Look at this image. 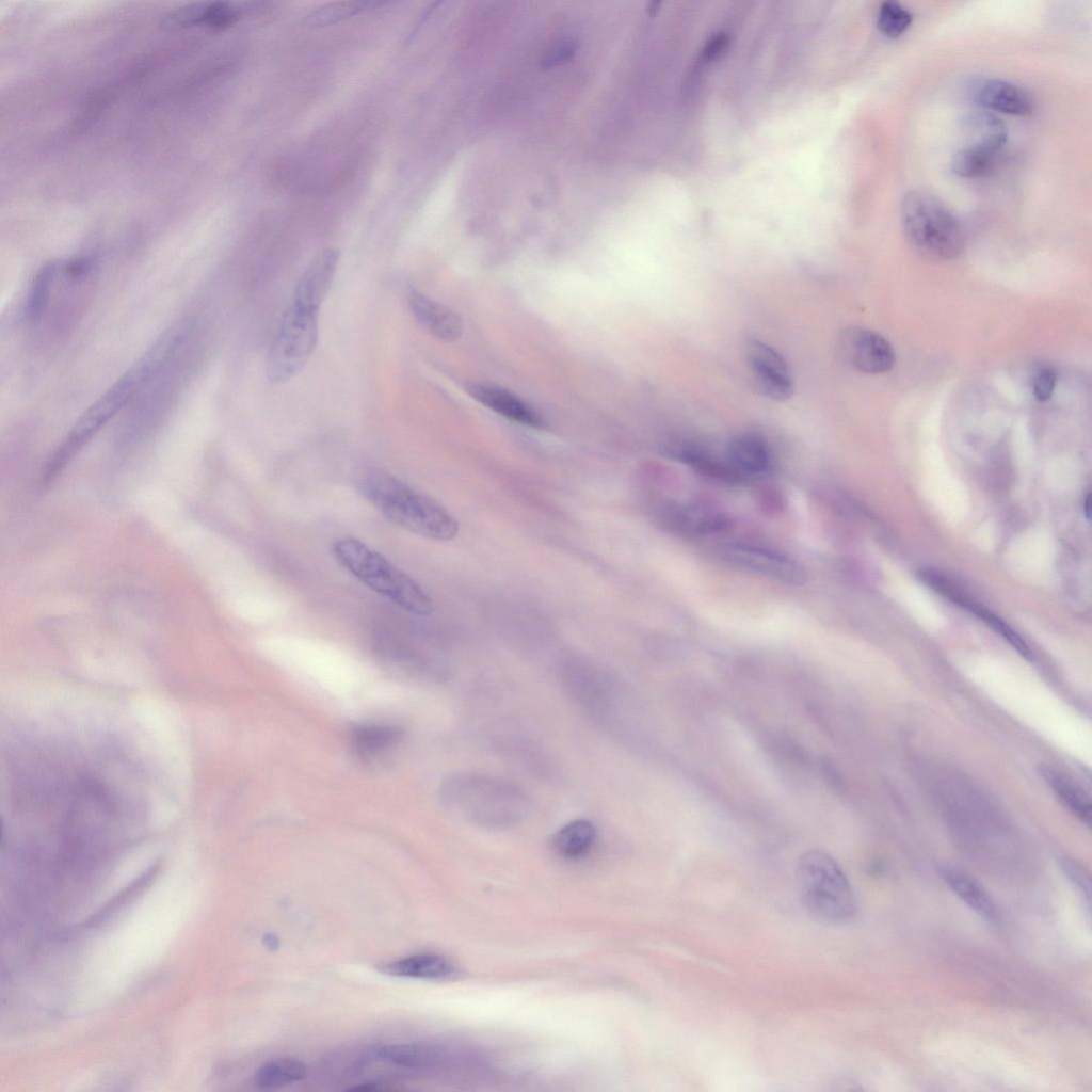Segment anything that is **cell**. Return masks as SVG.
Returning <instances> with one entry per match:
<instances>
[{
	"mask_svg": "<svg viewBox=\"0 0 1092 1092\" xmlns=\"http://www.w3.org/2000/svg\"><path fill=\"white\" fill-rule=\"evenodd\" d=\"M318 342V311L289 307L270 347L267 378L282 384L295 376L306 365Z\"/></svg>",
	"mask_w": 1092,
	"mask_h": 1092,
	"instance_id": "obj_7",
	"label": "cell"
},
{
	"mask_svg": "<svg viewBox=\"0 0 1092 1092\" xmlns=\"http://www.w3.org/2000/svg\"><path fill=\"white\" fill-rule=\"evenodd\" d=\"M184 341L181 328L163 334L77 419L61 445L47 462L42 476L49 483L87 445V443L135 396L150 379L180 350Z\"/></svg>",
	"mask_w": 1092,
	"mask_h": 1092,
	"instance_id": "obj_1",
	"label": "cell"
},
{
	"mask_svg": "<svg viewBox=\"0 0 1092 1092\" xmlns=\"http://www.w3.org/2000/svg\"><path fill=\"white\" fill-rule=\"evenodd\" d=\"M841 349L851 366L868 374L885 373L896 360L892 344L880 334L863 327L845 331Z\"/></svg>",
	"mask_w": 1092,
	"mask_h": 1092,
	"instance_id": "obj_11",
	"label": "cell"
},
{
	"mask_svg": "<svg viewBox=\"0 0 1092 1092\" xmlns=\"http://www.w3.org/2000/svg\"><path fill=\"white\" fill-rule=\"evenodd\" d=\"M338 260L339 252L334 247L318 253L295 286L293 304L303 309L318 311L333 283Z\"/></svg>",
	"mask_w": 1092,
	"mask_h": 1092,
	"instance_id": "obj_14",
	"label": "cell"
},
{
	"mask_svg": "<svg viewBox=\"0 0 1092 1092\" xmlns=\"http://www.w3.org/2000/svg\"><path fill=\"white\" fill-rule=\"evenodd\" d=\"M370 2L341 1L322 5L305 16L304 22L309 27H323L333 25L346 18L356 15L365 10Z\"/></svg>",
	"mask_w": 1092,
	"mask_h": 1092,
	"instance_id": "obj_29",
	"label": "cell"
},
{
	"mask_svg": "<svg viewBox=\"0 0 1092 1092\" xmlns=\"http://www.w3.org/2000/svg\"><path fill=\"white\" fill-rule=\"evenodd\" d=\"M969 98L979 107L1016 116L1033 113L1035 102L1025 89L996 78H975L967 84Z\"/></svg>",
	"mask_w": 1092,
	"mask_h": 1092,
	"instance_id": "obj_12",
	"label": "cell"
},
{
	"mask_svg": "<svg viewBox=\"0 0 1092 1092\" xmlns=\"http://www.w3.org/2000/svg\"><path fill=\"white\" fill-rule=\"evenodd\" d=\"M60 264L57 261H49L34 276L26 305V315L29 321H39L48 308L52 288L59 275Z\"/></svg>",
	"mask_w": 1092,
	"mask_h": 1092,
	"instance_id": "obj_27",
	"label": "cell"
},
{
	"mask_svg": "<svg viewBox=\"0 0 1092 1092\" xmlns=\"http://www.w3.org/2000/svg\"><path fill=\"white\" fill-rule=\"evenodd\" d=\"M725 459L738 481L762 473L770 463L767 443L755 434H742L729 441Z\"/></svg>",
	"mask_w": 1092,
	"mask_h": 1092,
	"instance_id": "obj_19",
	"label": "cell"
},
{
	"mask_svg": "<svg viewBox=\"0 0 1092 1092\" xmlns=\"http://www.w3.org/2000/svg\"><path fill=\"white\" fill-rule=\"evenodd\" d=\"M1090 498H1091L1090 494H1088V496L1086 497L1085 503H1083L1085 504L1083 509H1085V512L1087 514V518L1088 519L1090 517Z\"/></svg>",
	"mask_w": 1092,
	"mask_h": 1092,
	"instance_id": "obj_34",
	"label": "cell"
},
{
	"mask_svg": "<svg viewBox=\"0 0 1092 1092\" xmlns=\"http://www.w3.org/2000/svg\"><path fill=\"white\" fill-rule=\"evenodd\" d=\"M796 878L804 908L819 920L850 919L856 908L852 887L838 863L822 850L800 856Z\"/></svg>",
	"mask_w": 1092,
	"mask_h": 1092,
	"instance_id": "obj_6",
	"label": "cell"
},
{
	"mask_svg": "<svg viewBox=\"0 0 1092 1092\" xmlns=\"http://www.w3.org/2000/svg\"><path fill=\"white\" fill-rule=\"evenodd\" d=\"M1056 373L1049 368H1042L1035 374L1032 383L1034 397L1039 401H1047L1055 389Z\"/></svg>",
	"mask_w": 1092,
	"mask_h": 1092,
	"instance_id": "obj_32",
	"label": "cell"
},
{
	"mask_svg": "<svg viewBox=\"0 0 1092 1092\" xmlns=\"http://www.w3.org/2000/svg\"><path fill=\"white\" fill-rule=\"evenodd\" d=\"M335 560L364 585L418 616L433 612V601L417 581L382 553L355 537L332 545Z\"/></svg>",
	"mask_w": 1092,
	"mask_h": 1092,
	"instance_id": "obj_4",
	"label": "cell"
},
{
	"mask_svg": "<svg viewBox=\"0 0 1092 1092\" xmlns=\"http://www.w3.org/2000/svg\"><path fill=\"white\" fill-rule=\"evenodd\" d=\"M663 527L684 535H706L728 526L727 517L716 508L697 502H669L658 510Z\"/></svg>",
	"mask_w": 1092,
	"mask_h": 1092,
	"instance_id": "obj_13",
	"label": "cell"
},
{
	"mask_svg": "<svg viewBox=\"0 0 1092 1092\" xmlns=\"http://www.w3.org/2000/svg\"><path fill=\"white\" fill-rule=\"evenodd\" d=\"M444 806L459 818L480 828L507 830L529 815L530 801L517 785L488 774L459 772L440 785Z\"/></svg>",
	"mask_w": 1092,
	"mask_h": 1092,
	"instance_id": "obj_2",
	"label": "cell"
},
{
	"mask_svg": "<svg viewBox=\"0 0 1092 1092\" xmlns=\"http://www.w3.org/2000/svg\"><path fill=\"white\" fill-rule=\"evenodd\" d=\"M912 21V14L895 1L883 2L877 14L878 29L889 38L901 36L910 28Z\"/></svg>",
	"mask_w": 1092,
	"mask_h": 1092,
	"instance_id": "obj_30",
	"label": "cell"
},
{
	"mask_svg": "<svg viewBox=\"0 0 1092 1092\" xmlns=\"http://www.w3.org/2000/svg\"><path fill=\"white\" fill-rule=\"evenodd\" d=\"M595 839L594 824L585 819H576L557 831L552 838V848L562 857L577 858L589 852Z\"/></svg>",
	"mask_w": 1092,
	"mask_h": 1092,
	"instance_id": "obj_24",
	"label": "cell"
},
{
	"mask_svg": "<svg viewBox=\"0 0 1092 1092\" xmlns=\"http://www.w3.org/2000/svg\"><path fill=\"white\" fill-rule=\"evenodd\" d=\"M239 17L237 7L225 2L194 3L170 12L162 20L163 27L175 30L194 26L223 29Z\"/></svg>",
	"mask_w": 1092,
	"mask_h": 1092,
	"instance_id": "obj_18",
	"label": "cell"
},
{
	"mask_svg": "<svg viewBox=\"0 0 1092 1092\" xmlns=\"http://www.w3.org/2000/svg\"><path fill=\"white\" fill-rule=\"evenodd\" d=\"M306 1075L305 1064L294 1058H278L262 1064L255 1074L260 1089L272 1090L302 1080Z\"/></svg>",
	"mask_w": 1092,
	"mask_h": 1092,
	"instance_id": "obj_26",
	"label": "cell"
},
{
	"mask_svg": "<svg viewBox=\"0 0 1092 1092\" xmlns=\"http://www.w3.org/2000/svg\"><path fill=\"white\" fill-rule=\"evenodd\" d=\"M938 872L948 888L977 915L989 922L998 920V911L994 901L974 878L950 865L941 866Z\"/></svg>",
	"mask_w": 1092,
	"mask_h": 1092,
	"instance_id": "obj_20",
	"label": "cell"
},
{
	"mask_svg": "<svg viewBox=\"0 0 1092 1092\" xmlns=\"http://www.w3.org/2000/svg\"><path fill=\"white\" fill-rule=\"evenodd\" d=\"M961 128L968 140L967 146L978 148L997 156L1007 143L1008 132L1005 124L994 114L986 111L966 113L961 119Z\"/></svg>",
	"mask_w": 1092,
	"mask_h": 1092,
	"instance_id": "obj_21",
	"label": "cell"
},
{
	"mask_svg": "<svg viewBox=\"0 0 1092 1092\" xmlns=\"http://www.w3.org/2000/svg\"><path fill=\"white\" fill-rule=\"evenodd\" d=\"M719 555L730 565L754 575L789 585H800L805 572L790 557L769 547L749 543H728L721 546Z\"/></svg>",
	"mask_w": 1092,
	"mask_h": 1092,
	"instance_id": "obj_8",
	"label": "cell"
},
{
	"mask_svg": "<svg viewBox=\"0 0 1092 1092\" xmlns=\"http://www.w3.org/2000/svg\"><path fill=\"white\" fill-rule=\"evenodd\" d=\"M1039 774L1059 801L1081 822L1090 825L1092 804L1089 794L1060 771L1042 766Z\"/></svg>",
	"mask_w": 1092,
	"mask_h": 1092,
	"instance_id": "obj_23",
	"label": "cell"
},
{
	"mask_svg": "<svg viewBox=\"0 0 1092 1092\" xmlns=\"http://www.w3.org/2000/svg\"><path fill=\"white\" fill-rule=\"evenodd\" d=\"M378 970L392 977L434 981L455 980L460 977V970L452 962L435 953H417L382 963Z\"/></svg>",
	"mask_w": 1092,
	"mask_h": 1092,
	"instance_id": "obj_17",
	"label": "cell"
},
{
	"mask_svg": "<svg viewBox=\"0 0 1092 1092\" xmlns=\"http://www.w3.org/2000/svg\"><path fill=\"white\" fill-rule=\"evenodd\" d=\"M378 1056L390 1064L410 1069H429L441 1059L437 1048L419 1043L385 1045L379 1049Z\"/></svg>",
	"mask_w": 1092,
	"mask_h": 1092,
	"instance_id": "obj_25",
	"label": "cell"
},
{
	"mask_svg": "<svg viewBox=\"0 0 1092 1092\" xmlns=\"http://www.w3.org/2000/svg\"><path fill=\"white\" fill-rule=\"evenodd\" d=\"M408 307L416 322L434 337L454 341L463 331L461 318L449 307L411 289Z\"/></svg>",
	"mask_w": 1092,
	"mask_h": 1092,
	"instance_id": "obj_15",
	"label": "cell"
},
{
	"mask_svg": "<svg viewBox=\"0 0 1092 1092\" xmlns=\"http://www.w3.org/2000/svg\"><path fill=\"white\" fill-rule=\"evenodd\" d=\"M263 943L270 949H276L279 946L278 938L272 933H267L263 936Z\"/></svg>",
	"mask_w": 1092,
	"mask_h": 1092,
	"instance_id": "obj_33",
	"label": "cell"
},
{
	"mask_svg": "<svg viewBox=\"0 0 1092 1092\" xmlns=\"http://www.w3.org/2000/svg\"><path fill=\"white\" fill-rule=\"evenodd\" d=\"M1060 867L1072 884L1080 892L1090 905V877L1085 868L1071 857L1062 856Z\"/></svg>",
	"mask_w": 1092,
	"mask_h": 1092,
	"instance_id": "obj_31",
	"label": "cell"
},
{
	"mask_svg": "<svg viewBox=\"0 0 1092 1092\" xmlns=\"http://www.w3.org/2000/svg\"><path fill=\"white\" fill-rule=\"evenodd\" d=\"M919 579L927 585L932 588L934 591L950 599L960 607L968 610L974 615L978 616L992 629L998 632L1010 645L1018 652L1023 657L1027 659L1032 658V652L1024 639L1011 628L1003 620L993 613L987 608L983 607L969 595H967L961 588H959L948 577L932 568H922L918 572Z\"/></svg>",
	"mask_w": 1092,
	"mask_h": 1092,
	"instance_id": "obj_10",
	"label": "cell"
},
{
	"mask_svg": "<svg viewBox=\"0 0 1092 1092\" xmlns=\"http://www.w3.org/2000/svg\"><path fill=\"white\" fill-rule=\"evenodd\" d=\"M746 359L755 389L775 401L789 399L794 390L785 358L772 347L757 339L746 342Z\"/></svg>",
	"mask_w": 1092,
	"mask_h": 1092,
	"instance_id": "obj_9",
	"label": "cell"
},
{
	"mask_svg": "<svg viewBox=\"0 0 1092 1092\" xmlns=\"http://www.w3.org/2000/svg\"><path fill=\"white\" fill-rule=\"evenodd\" d=\"M996 156L984 150L965 146L954 152L951 170L959 177L978 178L985 175L993 166Z\"/></svg>",
	"mask_w": 1092,
	"mask_h": 1092,
	"instance_id": "obj_28",
	"label": "cell"
},
{
	"mask_svg": "<svg viewBox=\"0 0 1092 1092\" xmlns=\"http://www.w3.org/2000/svg\"><path fill=\"white\" fill-rule=\"evenodd\" d=\"M403 732L389 724H365L355 727L351 743L355 753L364 759L385 755L402 740Z\"/></svg>",
	"mask_w": 1092,
	"mask_h": 1092,
	"instance_id": "obj_22",
	"label": "cell"
},
{
	"mask_svg": "<svg viewBox=\"0 0 1092 1092\" xmlns=\"http://www.w3.org/2000/svg\"><path fill=\"white\" fill-rule=\"evenodd\" d=\"M357 487L387 520L406 531L444 542L453 540L459 533L457 520L445 507L390 473L367 472Z\"/></svg>",
	"mask_w": 1092,
	"mask_h": 1092,
	"instance_id": "obj_3",
	"label": "cell"
},
{
	"mask_svg": "<svg viewBox=\"0 0 1092 1092\" xmlns=\"http://www.w3.org/2000/svg\"><path fill=\"white\" fill-rule=\"evenodd\" d=\"M900 218L908 242L922 257L950 260L964 250L965 235L960 221L934 195L920 190L906 192L900 204Z\"/></svg>",
	"mask_w": 1092,
	"mask_h": 1092,
	"instance_id": "obj_5",
	"label": "cell"
},
{
	"mask_svg": "<svg viewBox=\"0 0 1092 1092\" xmlns=\"http://www.w3.org/2000/svg\"><path fill=\"white\" fill-rule=\"evenodd\" d=\"M467 390L478 402L510 420L532 428L543 425V419L536 411L501 387L484 383H470Z\"/></svg>",
	"mask_w": 1092,
	"mask_h": 1092,
	"instance_id": "obj_16",
	"label": "cell"
}]
</instances>
